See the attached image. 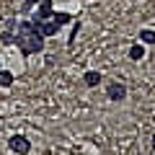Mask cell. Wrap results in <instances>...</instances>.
<instances>
[{"instance_id": "obj_11", "label": "cell", "mask_w": 155, "mask_h": 155, "mask_svg": "<svg viewBox=\"0 0 155 155\" xmlns=\"http://www.w3.org/2000/svg\"><path fill=\"white\" fill-rule=\"evenodd\" d=\"M39 3H41V0H26V11H28L31 5H39Z\"/></svg>"}, {"instance_id": "obj_8", "label": "cell", "mask_w": 155, "mask_h": 155, "mask_svg": "<svg viewBox=\"0 0 155 155\" xmlns=\"http://www.w3.org/2000/svg\"><path fill=\"white\" fill-rule=\"evenodd\" d=\"M140 41L142 44H155V31L153 28H142L140 31Z\"/></svg>"}, {"instance_id": "obj_12", "label": "cell", "mask_w": 155, "mask_h": 155, "mask_svg": "<svg viewBox=\"0 0 155 155\" xmlns=\"http://www.w3.org/2000/svg\"><path fill=\"white\" fill-rule=\"evenodd\" d=\"M153 150H155V137H153Z\"/></svg>"}, {"instance_id": "obj_10", "label": "cell", "mask_w": 155, "mask_h": 155, "mask_svg": "<svg viewBox=\"0 0 155 155\" xmlns=\"http://www.w3.org/2000/svg\"><path fill=\"white\" fill-rule=\"evenodd\" d=\"M0 41H3V44H16V36H13L11 31H3L0 34Z\"/></svg>"}, {"instance_id": "obj_4", "label": "cell", "mask_w": 155, "mask_h": 155, "mask_svg": "<svg viewBox=\"0 0 155 155\" xmlns=\"http://www.w3.org/2000/svg\"><path fill=\"white\" fill-rule=\"evenodd\" d=\"M39 31L44 34V36H54V34L60 31V26H57V23L49 18V21H41V23H39Z\"/></svg>"}, {"instance_id": "obj_1", "label": "cell", "mask_w": 155, "mask_h": 155, "mask_svg": "<svg viewBox=\"0 0 155 155\" xmlns=\"http://www.w3.org/2000/svg\"><path fill=\"white\" fill-rule=\"evenodd\" d=\"M8 147H11L13 153H18V155H26L28 150H31V142H28L23 134H13L11 142H8Z\"/></svg>"}, {"instance_id": "obj_2", "label": "cell", "mask_w": 155, "mask_h": 155, "mask_svg": "<svg viewBox=\"0 0 155 155\" xmlns=\"http://www.w3.org/2000/svg\"><path fill=\"white\" fill-rule=\"evenodd\" d=\"M54 16V11H52V0H41L36 5V16L34 18H39V21H49V18Z\"/></svg>"}, {"instance_id": "obj_7", "label": "cell", "mask_w": 155, "mask_h": 155, "mask_svg": "<svg viewBox=\"0 0 155 155\" xmlns=\"http://www.w3.org/2000/svg\"><path fill=\"white\" fill-rule=\"evenodd\" d=\"M52 21H54L57 26H65V23H70V21H72V16H70V13H65V11H54Z\"/></svg>"}, {"instance_id": "obj_3", "label": "cell", "mask_w": 155, "mask_h": 155, "mask_svg": "<svg viewBox=\"0 0 155 155\" xmlns=\"http://www.w3.org/2000/svg\"><path fill=\"white\" fill-rule=\"evenodd\" d=\"M106 96H109L111 101H124L127 98V88H124L122 83H111L109 88H106Z\"/></svg>"}, {"instance_id": "obj_5", "label": "cell", "mask_w": 155, "mask_h": 155, "mask_svg": "<svg viewBox=\"0 0 155 155\" xmlns=\"http://www.w3.org/2000/svg\"><path fill=\"white\" fill-rule=\"evenodd\" d=\"M83 83L88 85V88H96V85L101 83V72H96V70H88V72L83 75Z\"/></svg>"}, {"instance_id": "obj_9", "label": "cell", "mask_w": 155, "mask_h": 155, "mask_svg": "<svg viewBox=\"0 0 155 155\" xmlns=\"http://www.w3.org/2000/svg\"><path fill=\"white\" fill-rule=\"evenodd\" d=\"M0 85H3V88L13 85V72L11 70H0Z\"/></svg>"}, {"instance_id": "obj_6", "label": "cell", "mask_w": 155, "mask_h": 155, "mask_svg": "<svg viewBox=\"0 0 155 155\" xmlns=\"http://www.w3.org/2000/svg\"><path fill=\"white\" fill-rule=\"evenodd\" d=\"M145 57V44L140 41V44H132L129 47V60H134V62H140Z\"/></svg>"}]
</instances>
